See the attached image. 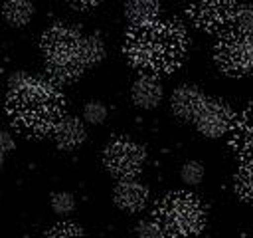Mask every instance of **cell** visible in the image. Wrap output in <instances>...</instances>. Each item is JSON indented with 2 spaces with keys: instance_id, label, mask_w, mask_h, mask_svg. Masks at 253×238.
<instances>
[{
  "instance_id": "obj_1",
  "label": "cell",
  "mask_w": 253,
  "mask_h": 238,
  "mask_svg": "<svg viewBox=\"0 0 253 238\" xmlns=\"http://www.w3.org/2000/svg\"><path fill=\"white\" fill-rule=\"evenodd\" d=\"M8 87L6 111L14 127L30 137L49 135L65 115V99L49 79L16 71L10 77Z\"/></svg>"
},
{
  "instance_id": "obj_2",
  "label": "cell",
  "mask_w": 253,
  "mask_h": 238,
  "mask_svg": "<svg viewBox=\"0 0 253 238\" xmlns=\"http://www.w3.org/2000/svg\"><path fill=\"white\" fill-rule=\"evenodd\" d=\"M188 52V34L180 22L156 20L146 26H128L123 54L126 61L148 73H170L182 65Z\"/></svg>"
},
{
  "instance_id": "obj_3",
  "label": "cell",
  "mask_w": 253,
  "mask_h": 238,
  "mask_svg": "<svg viewBox=\"0 0 253 238\" xmlns=\"http://www.w3.org/2000/svg\"><path fill=\"white\" fill-rule=\"evenodd\" d=\"M152 220L162 238H196L206 226V208L196 194L172 190L156 202Z\"/></svg>"
},
{
  "instance_id": "obj_4",
  "label": "cell",
  "mask_w": 253,
  "mask_h": 238,
  "mask_svg": "<svg viewBox=\"0 0 253 238\" xmlns=\"http://www.w3.org/2000/svg\"><path fill=\"white\" fill-rule=\"evenodd\" d=\"M217 69L229 77L253 75V34H225L213 46Z\"/></svg>"
},
{
  "instance_id": "obj_5",
  "label": "cell",
  "mask_w": 253,
  "mask_h": 238,
  "mask_svg": "<svg viewBox=\"0 0 253 238\" xmlns=\"http://www.w3.org/2000/svg\"><path fill=\"white\" fill-rule=\"evenodd\" d=\"M146 161V151L142 145L128 137H113L103 149L105 169L119 180L134 178Z\"/></svg>"
},
{
  "instance_id": "obj_6",
  "label": "cell",
  "mask_w": 253,
  "mask_h": 238,
  "mask_svg": "<svg viewBox=\"0 0 253 238\" xmlns=\"http://www.w3.org/2000/svg\"><path fill=\"white\" fill-rule=\"evenodd\" d=\"M188 18L204 32L225 36L235 32L237 2H200L186 8Z\"/></svg>"
},
{
  "instance_id": "obj_7",
  "label": "cell",
  "mask_w": 253,
  "mask_h": 238,
  "mask_svg": "<svg viewBox=\"0 0 253 238\" xmlns=\"http://www.w3.org/2000/svg\"><path fill=\"white\" fill-rule=\"evenodd\" d=\"M233 109L229 107V103L221 101V99H213L208 97L206 103L202 105L200 113L194 119L196 129L208 137V139H217L221 135H227L231 123H233Z\"/></svg>"
},
{
  "instance_id": "obj_8",
  "label": "cell",
  "mask_w": 253,
  "mask_h": 238,
  "mask_svg": "<svg viewBox=\"0 0 253 238\" xmlns=\"http://www.w3.org/2000/svg\"><path fill=\"white\" fill-rule=\"evenodd\" d=\"M81 38L83 34L65 22H57L53 26H49L43 34H42V52L43 58H59V56H73L79 54V46H81Z\"/></svg>"
},
{
  "instance_id": "obj_9",
  "label": "cell",
  "mask_w": 253,
  "mask_h": 238,
  "mask_svg": "<svg viewBox=\"0 0 253 238\" xmlns=\"http://www.w3.org/2000/svg\"><path fill=\"white\" fill-rule=\"evenodd\" d=\"M227 135L233 153L241 161H253V103L233 117Z\"/></svg>"
},
{
  "instance_id": "obj_10",
  "label": "cell",
  "mask_w": 253,
  "mask_h": 238,
  "mask_svg": "<svg viewBox=\"0 0 253 238\" xmlns=\"http://www.w3.org/2000/svg\"><path fill=\"white\" fill-rule=\"evenodd\" d=\"M206 93L198 87V85H192V83H184L180 87H176L172 91V97H170V109L172 113L182 119V121H194L196 115L200 113L202 105L206 103Z\"/></svg>"
},
{
  "instance_id": "obj_11",
  "label": "cell",
  "mask_w": 253,
  "mask_h": 238,
  "mask_svg": "<svg viewBox=\"0 0 253 238\" xmlns=\"http://www.w3.org/2000/svg\"><path fill=\"white\" fill-rule=\"evenodd\" d=\"M148 188L146 184L138 182L136 178L128 180H119L113 188V202L126 212H138L146 206L148 202Z\"/></svg>"
},
{
  "instance_id": "obj_12",
  "label": "cell",
  "mask_w": 253,
  "mask_h": 238,
  "mask_svg": "<svg viewBox=\"0 0 253 238\" xmlns=\"http://www.w3.org/2000/svg\"><path fill=\"white\" fill-rule=\"evenodd\" d=\"M51 137L61 151H73L85 143L87 131H85V125L81 119L71 117V115H63L59 119V123L53 127Z\"/></svg>"
},
{
  "instance_id": "obj_13",
  "label": "cell",
  "mask_w": 253,
  "mask_h": 238,
  "mask_svg": "<svg viewBox=\"0 0 253 238\" xmlns=\"http://www.w3.org/2000/svg\"><path fill=\"white\" fill-rule=\"evenodd\" d=\"M164 95V87L160 83V79L156 75H148L142 73L140 77H136V81L130 87V99L136 107L142 109H152L162 101Z\"/></svg>"
},
{
  "instance_id": "obj_14",
  "label": "cell",
  "mask_w": 253,
  "mask_h": 238,
  "mask_svg": "<svg viewBox=\"0 0 253 238\" xmlns=\"http://www.w3.org/2000/svg\"><path fill=\"white\" fill-rule=\"evenodd\" d=\"M125 16L130 26H146L160 20V4L152 0H132L125 4Z\"/></svg>"
},
{
  "instance_id": "obj_15",
  "label": "cell",
  "mask_w": 253,
  "mask_h": 238,
  "mask_svg": "<svg viewBox=\"0 0 253 238\" xmlns=\"http://www.w3.org/2000/svg\"><path fill=\"white\" fill-rule=\"evenodd\" d=\"M2 16H4V20H6L10 26L22 28V26H26V24L32 20V16H34V6H32V2H28V0H10V2H6V4L2 6Z\"/></svg>"
},
{
  "instance_id": "obj_16",
  "label": "cell",
  "mask_w": 253,
  "mask_h": 238,
  "mask_svg": "<svg viewBox=\"0 0 253 238\" xmlns=\"http://www.w3.org/2000/svg\"><path fill=\"white\" fill-rule=\"evenodd\" d=\"M233 190L243 202L253 204V161H241L233 177Z\"/></svg>"
},
{
  "instance_id": "obj_17",
  "label": "cell",
  "mask_w": 253,
  "mask_h": 238,
  "mask_svg": "<svg viewBox=\"0 0 253 238\" xmlns=\"http://www.w3.org/2000/svg\"><path fill=\"white\" fill-rule=\"evenodd\" d=\"M79 54H81L85 67H93L105 60V44L99 36H83L81 46H79Z\"/></svg>"
},
{
  "instance_id": "obj_18",
  "label": "cell",
  "mask_w": 253,
  "mask_h": 238,
  "mask_svg": "<svg viewBox=\"0 0 253 238\" xmlns=\"http://www.w3.org/2000/svg\"><path fill=\"white\" fill-rule=\"evenodd\" d=\"M43 238H87L83 228L73 224V222H61L51 226L49 230H45Z\"/></svg>"
},
{
  "instance_id": "obj_19",
  "label": "cell",
  "mask_w": 253,
  "mask_h": 238,
  "mask_svg": "<svg viewBox=\"0 0 253 238\" xmlns=\"http://www.w3.org/2000/svg\"><path fill=\"white\" fill-rule=\"evenodd\" d=\"M235 32L237 34H253V4H237Z\"/></svg>"
},
{
  "instance_id": "obj_20",
  "label": "cell",
  "mask_w": 253,
  "mask_h": 238,
  "mask_svg": "<svg viewBox=\"0 0 253 238\" xmlns=\"http://www.w3.org/2000/svg\"><path fill=\"white\" fill-rule=\"evenodd\" d=\"M51 210L55 214H59V216L71 214L75 210V198H73V194L71 192H65V190L53 192L51 194Z\"/></svg>"
},
{
  "instance_id": "obj_21",
  "label": "cell",
  "mask_w": 253,
  "mask_h": 238,
  "mask_svg": "<svg viewBox=\"0 0 253 238\" xmlns=\"http://www.w3.org/2000/svg\"><path fill=\"white\" fill-rule=\"evenodd\" d=\"M180 177H182V180H184L186 184H190V186L200 184L202 178H204V167H202V163H198V161H188V163H184V167L180 169Z\"/></svg>"
},
{
  "instance_id": "obj_22",
  "label": "cell",
  "mask_w": 253,
  "mask_h": 238,
  "mask_svg": "<svg viewBox=\"0 0 253 238\" xmlns=\"http://www.w3.org/2000/svg\"><path fill=\"white\" fill-rule=\"evenodd\" d=\"M83 119L87 123H93V125H99L107 119V107L101 103V101H89L85 103L83 107Z\"/></svg>"
},
{
  "instance_id": "obj_23",
  "label": "cell",
  "mask_w": 253,
  "mask_h": 238,
  "mask_svg": "<svg viewBox=\"0 0 253 238\" xmlns=\"http://www.w3.org/2000/svg\"><path fill=\"white\" fill-rule=\"evenodd\" d=\"M136 236L138 238H162V232L152 218H144L136 224Z\"/></svg>"
},
{
  "instance_id": "obj_24",
  "label": "cell",
  "mask_w": 253,
  "mask_h": 238,
  "mask_svg": "<svg viewBox=\"0 0 253 238\" xmlns=\"http://www.w3.org/2000/svg\"><path fill=\"white\" fill-rule=\"evenodd\" d=\"M14 147H16V143H14L12 135H8L6 131H0V153L6 155V153H10Z\"/></svg>"
},
{
  "instance_id": "obj_25",
  "label": "cell",
  "mask_w": 253,
  "mask_h": 238,
  "mask_svg": "<svg viewBox=\"0 0 253 238\" xmlns=\"http://www.w3.org/2000/svg\"><path fill=\"white\" fill-rule=\"evenodd\" d=\"M71 6L75 10H91V8L99 6V2H71Z\"/></svg>"
},
{
  "instance_id": "obj_26",
  "label": "cell",
  "mask_w": 253,
  "mask_h": 238,
  "mask_svg": "<svg viewBox=\"0 0 253 238\" xmlns=\"http://www.w3.org/2000/svg\"><path fill=\"white\" fill-rule=\"evenodd\" d=\"M4 159H6V155H2V153H0V169L4 167Z\"/></svg>"
}]
</instances>
